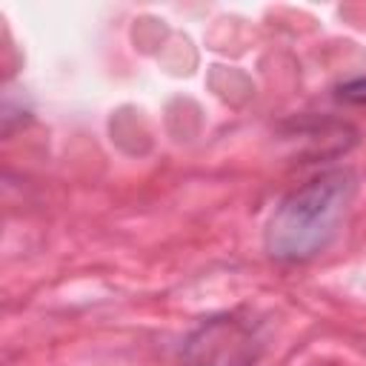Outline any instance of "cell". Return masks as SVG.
Here are the masks:
<instances>
[{"label":"cell","instance_id":"1","mask_svg":"<svg viewBox=\"0 0 366 366\" xmlns=\"http://www.w3.org/2000/svg\"><path fill=\"white\" fill-rule=\"evenodd\" d=\"M352 197L355 174L349 169H329L312 177L274 206L263 234L266 252L283 263L320 254L340 232Z\"/></svg>","mask_w":366,"mask_h":366},{"label":"cell","instance_id":"2","mask_svg":"<svg viewBox=\"0 0 366 366\" xmlns=\"http://www.w3.org/2000/svg\"><path fill=\"white\" fill-rule=\"evenodd\" d=\"M260 340L252 326L234 317L206 320L183 346V366H252Z\"/></svg>","mask_w":366,"mask_h":366},{"label":"cell","instance_id":"3","mask_svg":"<svg viewBox=\"0 0 366 366\" xmlns=\"http://www.w3.org/2000/svg\"><path fill=\"white\" fill-rule=\"evenodd\" d=\"M337 94H340L343 100H349V103H366V74H363V77H355V80H349V83H343V86L337 89Z\"/></svg>","mask_w":366,"mask_h":366}]
</instances>
